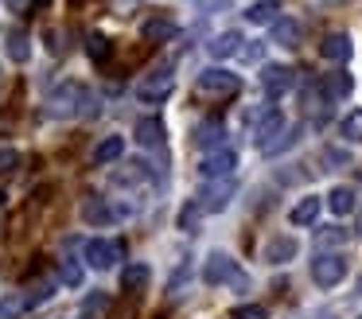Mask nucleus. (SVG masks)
<instances>
[{"instance_id": "aec40b11", "label": "nucleus", "mask_w": 362, "mask_h": 319, "mask_svg": "<svg viewBox=\"0 0 362 319\" xmlns=\"http://www.w3.org/2000/svg\"><path fill=\"white\" fill-rule=\"evenodd\" d=\"M4 54H8L12 62H28L32 59V39H28V31H8V39H4Z\"/></svg>"}, {"instance_id": "6e6552de", "label": "nucleus", "mask_w": 362, "mask_h": 319, "mask_svg": "<svg viewBox=\"0 0 362 319\" xmlns=\"http://www.w3.org/2000/svg\"><path fill=\"white\" fill-rule=\"evenodd\" d=\"M238 168V156L230 152V148H218V152H206L203 160H199V175L203 179H230Z\"/></svg>"}, {"instance_id": "473e14b6", "label": "nucleus", "mask_w": 362, "mask_h": 319, "mask_svg": "<svg viewBox=\"0 0 362 319\" xmlns=\"http://www.w3.org/2000/svg\"><path fill=\"white\" fill-rule=\"evenodd\" d=\"M105 308H110V296H105V292H94V296L82 300V315H102Z\"/></svg>"}, {"instance_id": "9b49d317", "label": "nucleus", "mask_w": 362, "mask_h": 319, "mask_svg": "<svg viewBox=\"0 0 362 319\" xmlns=\"http://www.w3.org/2000/svg\"><path fill=\"white\" fill-rule=\"evenodd\" d=\"M296 253H300V241L292 238V233H276L273 241H265V249H261V261H265V265H288Z\"/></svg>"}, {"instance_id": "bb28decb", "label": "nucleus", "mask_w": 362, "mask_h": 319, "mask_svg": "<svg viewBox=\"0 0 362 319\" xmlns=\"http://www.w3.org/2000/svg\"><path fill=\"white\" fill-rule=\"evenodd\" d=\"M339 132H343L346 144H362V109H351L343 117V124H339Z\"/></svg>"}, {"instance_id": "c03bdc74", "label": "nucleus", "mask_w": 362, "mask_h": 319, "mask_svg": "<svg viewBox=\"0 0 362 319\" xmlns=\"http://www.w3.org/2000/svg\"><path fill=\"white\" fill-rule=\"evenodd\" d=\"M358 319H362V315H358Z\"/></svg>"}, {"instance_id": "c756f323", "label": "nucleus", "mask_w": 362, "mask_h": 319, "mask_svg": "<svg viewBox=\"0 0 362 319\" xmlns=\"http://www.w3.org/2000/svg\"><path fill=\"white\" fill-rule=\"evenodd\" d=\"M86 54L94 62H105V59H110V39H105V35H90L86 39Z\"/></svg>"}, {"instance_id": "ddd939ff", "label": "nucleus", "mask_w": 362, "mask_h": 319, "mask_svg": "<svg viewBox=\"0 0 362 319\" xmlns=\"http://www.w3.org/2000/svg\"><path fill=\"white\" fill-rule=\"evenodd\" d=\"M351 51H354V43H351L346 31H331V35H323V43H320V54L327 62H346V59H351Z\"/></svg>"}, {"instance_id": "20e7f679", "label": "nucleus", "mask_w": 362, "mask_h": 319, "mask_svg": "<svg viewBox=\"0 0 362 319\" xmlns=\"http://www.w3.org/2000/svg\"><path fill=\"white\" fill-rule=\"evenodd\" d=\"M234 195H238L234 175H230V179H206L203 191L195 195V202L206 210V214H218V210H226V207H230V199H234Z\"/></svg>"}, {"instance_id": "393cba45", "label": "nucleus", "mask_w": 362, "mask_h": 319, "mask_svg": "<svg viewBox=\"0 0 362 319\" xmlns=\"http://www.w3.org/2000/svg\"><path fill=\"white\" fill-rule=\"evenodd\" d=\"M273 43H281V47H296L300 43V23L296 20H276L273 23Z\"/></svg>"}, {"instance_id": "39448f33", "label": "nucleus", "mask_w": 362, "mask_h": 319, "mask_svg": "<svg viewBox=\"0 0 362 319\" xmlns=\"http://www.w3.org/2000/svg\"><path fill=\"white\" fill-rule=\"evenodd\" d=\"M261 90H265V98H284V93L296 86V70L292 66H281V62H269V66H261Z\"/></svg>"}, {"instance_id": "ea45409f", "label": "nucleus", "mask_w": 362, "mask_h": 319, "mask_svg": "<svg viewBox=\"0 0 362 319\" xmlns=\"http://www.w3.org/2000/svg\"><path fill=\"white\" fill-rule=\"evenodd\" d=\"M323 160L339 168V163H346V152H339V148H327V152H323Z\"/></svg>"}, {"instance_id": "4be33fe9", "label": "nucleus", "mask_w": 362, "mask_h": 319, "mask_svg": "<svg viewBox=\"0 0 362 319\" xmlns=\"http://www.w3.org/2000/svg\"><path fill=\"white\" fill-rule=\"evenodd\" d=\"M141 35L148 39V43H168V39H175V35H180V28H175L172 20H144Z\"/></svg>"}, {"instance_id": "6ab92c4d", "label": "nucleus", "mask_w": 362, "mask_h": 319, "mask_svg": "<svg viewBox=\"0 0 362 319\" xmlns=\"http://www.w3.org/2000/svg\"><path fill=\"white\" fill-rule=\"evenodd\" d=\"M206 51H211V59H230V54H242V35H238V31H222V35H214L211 43H206Z\"/></svg>"}, {"instance_id": "f3484780", "label": "nucleus", "mask_w": 362, "mask_h": 319, "mask_svg": "<svg viewBox=\"0 0 362 319\" xmlns=\"http://www.w3.org/2000/svg\"><path fill=\"white\" fill-rule=\"evenodd\" d=\"M245 20H250L253 28L276 23V20H281V0H253V4L245 8Z\"/></svg>"}, {"instance_id": "a211bd4d", "label": "nucleus", "mask_w": 362, "mask_h": 319, "mask_svg": "<svg viewBox=\"0 0 362 319\" xmlns=\"http://www.w3.org/2000/svg\"><path fill=\"white\" fill-rule=\"evenodd\" d=\"M320 210H323V199H320V195H308V199H300L296 207H292L288 222L292 226H312L315 218H320Z\"/></svg>"}, {"instance_id": "4c0bfd02", "label": "nucleus", "mask_w": 362, "mask_h": 319, "mask_svg": "<svg viewBox=\"0 0 362 319\" xmlns=\"http://www.w3.org/2000/svg\"><path fill=\"white\" fill-rule=\"evenodd\" d=\"M32 4H40V0H4V8H8V12H28Z\"/></svg>"}, {"instance_id": "0eeeda50", "label": "nucleus", "mask_w": 362, "mask_h": 319, "mask_svg": "<svg viewBox=\"0 0 362 319\" xmlns=\"http://www.w3.org/2000/svg\"><path fill=\"white\" fill-rule=\"evenodd\" d=\"M175 90V78L168 74V70H156V74H148L141 86H136V98L144 101V105H160V101H168Z\"/></svg>"}, {"instance_id": "37998d69", "label": "nucleus", "mask_w": 362, "mask_h": 319, "mask_svg": "<svg viewBox=\"0 0 362 319\" xmlns=\"http://www.w3.org/2000/svg\"><path fill=\"white\" fill-rule=\"evenodd\" d=\"M358 233H362V214H358Z\"/></svg>"}, {"instance_id": "7c9ffc66", "label": "nucleus", "mask_w": 362, "mask_h": 319, "mask_svg": "<svg viewBox=\"0 0 362 319\" xmlns=\"http://www.w3.org/2000/svg\"><path fill=\"white\" fill-rule=\"evenodd\" d=\"M296 140H300V129H284V132H281V137H276V140H273V144H269V148H265V156H281V152H284V148H292V144H296Z\"/></svg>"}, {"instance_id": "9d476101", "label": "nucleus", "mask_w": 362, "mask_h": 319, "mask_svg": "<svg viewBox=\"0 0 362 319\" xmlns=\"http://www.w3.org/2000/svg\"><path fill=\"white\" fill-rule=\"evenodd\" d=\"M121 253H125L121 241H105V238L86 241V265H94V269H113V261H117Z\"/></svg>"}, {"instance_id": "4468645a", "label": "nucleus", "mask_w": 362, "mask_h": 319, "mask_svg": "<svg viewBox=\"0 0 362 319\" xmlns=\"http://www.w3.org/2000/svg\"><path fill=\"white\" fill-rule=\"evenodd\" d=\"M133 137H136V144H141V148H156V144H164L168 129H164L160 117H141L136 129H133Z\"/></svg>"}, {"instance_id": "e433bc0d", "label": "nucleus", "mask_w": 362, "mask_h": 319, "mask_svg": "<svg viewBox=\"0 0 362 319\" xmlns=\"http://www.w3.org/2000/svg\"><path fill=\"white\" fill-rule=\"evenodd\" d=\"M195 8H203V12H226L230 0H195Z\"/></svg>"}, {"instance_id": "412c9836", "label": "nucleus", "mask_w": 362, "mask_h": 319, "mask_svg": "<svg viewBox=\"0 0 362 319\" xmlns=\"http://www.w3.org/2000/svg\"><path fill=\"white\" fill-rule=\"evenodd\" d=\"M327 207H331V214H351L354 210V187H346V183H339V187H331L327 191Z\"/></svg>"}, {"instance_id": "f03ea898", "label": "nucleus", "mask_w": 362, "mask_h": 319, "mask_svg": "<svg viewBox=\"0 0 362 319\" xmlns=\"http://www.w3.org/2000/svg\"><path fill=\"white\" fill-rule=\"evenodd\" d=\"M245 121H250L253 144H257L261 152H265V148L273 144L284 129H288V124H284V113H281V109H273V105H261V109H253V113H245Z\"/></svg>"}, {"instance_id": "79ce46f5", "label": "nucleus", "mask_w": 362, "mask_h": 319, "mask_svg": "<svg viewBox=\"0 0 362 319\" xmlns=\"http://www.w3.org/2000/svg\"><path fill=\"white\" fill-rule=\"evenodd\" d=\"M4 199H8V195H4V191H0V207H4Z\"/></svg>"}, {"instance_id": "b1692460", "label": "nucleus", "mask_w": 362, "mask_h": 319, "mask_svg": "<svg viewBox=\"0 0 362 319\" xmlns=\"http://www.w3.org/2000/svg\"><path fill=\"white\" fill-rule=\"evenodd\" d=\"M125 156V137H105L102 144L94 148V163H113Z\"/></svg>"}, {"instance_id": "58836bf2", "label": "nucleus", "mask_w": 362, "mask_h": 319, "mask_svg": "<svg viewBox=\"0 0 362 319\" xmlns=\"http://www.w3.org/2000/svg\"><path fill=\"white\" fill-rule=\"evenodd\" d=\"M242 54H245V59H250V62H257L261 54H265V43H253V47H242Z\"/></svg>"}, {"instance_id": "2eb2a0df", "label": "nucleus", "mask_w": 362, "mask_h": 319, "mask_svg": "<svg viewBox=\"0 0 362 319\" xmlns=\"http://www.w3.org/2000/svg\"><path fill=\"white\" fill-rule=\"evenodd\" d=\"M82 218H86L90 226H113V218H117V210H113L105 199H98V195H90V199H82Z\"/></svg>"}, {"instance_id": "1a4fd4ad", "label": "nucleus", "mask_w": 362, "mask_h": 319, "mask_svg": "<svg viewBox=\"0 0 362 319\" xmlns=\"http://www.w3.org/2000/svg\"><path fill=\"white\" fill-rule=\"evenodd\" d=\"M238 74H230V70H222V66H211V70H203L199 74V90L203 93H218V98H230V93H238Z\"/></svg>"}, {"instance_id": "a19ab883", "label": "nucleus", "mask_w": 362, "mask_h": 319, "mask_svg": "<svg viewBox=\"0 0 362 319\" xmlns=\"http://www.w3.org/2000/svg\"><path fill=\"white\" fill-rule=\"evenodd\" d=\"M354 296H362V272H358V280H354Z\"/></svg>"}, {"instance_id": "a878e982", "label": "nucleus", "mask_w": 362, "mask_h": 319, "mask_svg": "<svg viewBox=\"0 0 362 319\" xmlns=\"http://www.w3.org/2000/svg\"><path fill=\"white\" fill-rule=\"evenodd\" d=\"M82 277H86V272H82V261H74V257H63V261H59V280H63L66 288H82Z\"/></svg>"}, {"instance_id": "2f4dec72", "label": "nucleus", "mask_w": 362, "mask_h": 319, "mask_svg": "<svg viewBox=\"0 0 362 319\" xmlns=\"http://www.w3.org/2000/svg\"><path fill=\"white\" fill-rule=\"evenodd\" d=\"M230 319H269V311L261 303H238V308H230Z\"/></svg>"}, {"instance_id": "dca6fc26", "label": "nucleus", "mask_w": 362, "mask_h": 319, "mask_svg": "<svg viewBox=\"0 0 362 319\" xmlns=\"http://www.w3.org/2000/svg\"><path fill=\"white\" fill-rule=\"evenodd\" d=\"M222 140H226V124L222 121H203L195 129V144L203 148V152H218Z\"/></svg>"}, {"instance_id": "f8f14e48", "label": "nucleus", "mask_w": 362, "mask_h": 319, "mask_svg": "<svg viewBox=\"0 0 362 319\" xmlns=\"http://www.w3.org/2000/svg\"><path fill=\"white\" fill-rule=\"evenodd\" d=\"M351 90H354V78L346 74V70H331V74H323V82H320V93H323L327 101L351 98Z\"/></svg>"}, {"instance_id": "5701e85b", "label": "nucleus", "mask_w": 362, "mask_h": 319, "mask_svg": "<svg viewBox=\"0 0 362 319\" xmlns=\"http://www.w3.org/2000/svg\"><path fill=\"white\" fill-rule=\"evenodd\" d=\"M148 277H152L148 265H141V261L125 265V269H121V288H125V292H141V288L148 284Z\"/></svg>"}, {"instance_id": "c9c22d12", "label": "nucleus", "mask_w": 362, "mask_h": 319, "mask_svg": "<svg viewBox=\"0 0 362 319\" xmlns=\"http://www.w3.org/2000/svg\"><path fill=\"white\" fill-rule=\"evenodd\" d=\"M47 296H51V284H35V292H28L24 300H28V308H40V303L47 300Z\"/></svg>"}, {"instance_id": "7ed1b4c3", "label": "nucleus", "mask_w": 362, "mask_h": 319, "mask_svg": "<svg viewBox=\"0 0 362 319\" xmlns=\"http://www.w3.org/2000/svg\"><path fill=\"white\" fill-rule=\"evenodd\" d=\"M203 280H206L211 288H218V284H245V277H242V269H238V261H234L230 253H222V249H214V253L206 257Z\"/></svg>"}, {"instance_id": "c85d7f7f", "label": "nucleus", "mask_w": 362, "mask_h": 319, "mask_svg": "<svg viewBox=\"0 0 362 319\" xmlns=\"http://www.w3.org/2000/svg\"><path fill=\"white\" fill-rule=\"evenodd\" d=\"M24 311H28V300H24V296L12 292V296H4V300H0V319H20Z\"/></svg>"}, {"instance_id": "f704fd0d", "label": "nucleus", "mask_w": 362, "mask_h": 319, "mask_svg": "<svg viewBox=\"0 0 362 319\" xmlns=\"http://www.w3.org/2000/svg\"><path fill=\"white\" fill-rule=\"evenodd\" d=\"M16 168H20V152L16 148H0V175H8Z\"/></svg>"}, {"instance_id": "423d86ee", "label": "nucleus", "mask_w": 362, "mask_h": 319, "mask_svg": "<svg viewBox=\"0 0 362 319\" xmlns=\"http://www.w3.org/2000/svg\"><path fill=\"white\" fill-rule=\"evenodd\" d=\"M346 277V257L343 253H320L312 261V280L320 288H335Z\"/></svg>"}, {"instance_id": "72a5a7b5", "label": "nucleus", "mask_w": 362, "mask_h": 319, "mask_svg": "<svg viewBox=\"0 0 362 319\" xmlns=\"http://www.w3.org/2000/svg\"><path fill=\"white\" fill-rule=\"evenodd\" d=\"M315 241H320V245H343L346 230H339V226H323V230L315 233Z\"/></svg>"}, {"instance_id": "f257e3e1", "label": "nucleus", "mask_w": 362, "mask_h": 319, "mask_svg": "<svg viewBox=\"0 0 362 319\" xmlns=\"http://www.w3.org/2000/svg\"><path fill=\"white\" fill-rule=\"evenodd\" d=\"M47 113H51V117H86V113H98V101H90L86 86L63 82L59 90H51Z\"/></svg>"}, {"instance_id": "cd10ccee", "label": "nucleus", "mask_w": 362, "mask_h": 319, "mask_svg": "<svg viewBox=\"0 0 362 319\" xmlns=\"http://www.w3.org/2000/svg\"><path fill=\"white\" fill-rule=\"evenodd\" d=\"M203 214H206V210L199 207V202H187V207L180 210V230L183 233H195L199 230V218H203Z\"/></svg>"}]
</instances>
